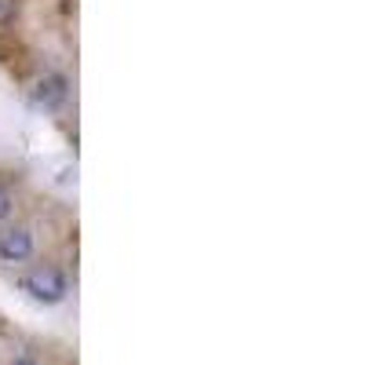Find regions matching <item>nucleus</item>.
<instances>
[{
    "label": "nucleus",
    "instance_id": "1",
    "mask_svg": "<svg viewBox=\"0 0 365 365\" xmlns=\"http://www.w3.org/2000/svg\"><path fill=\"white\" fill-rule=\"evenodd\" d=\"M22 289H26L29 299L44 303V307H55V303L66 299V278H63V270L51 267V263H41V267L29 270L22 278Z\"/></svg>",
    "mask_w": 365,
    "mask_h": 365
},
{
    "label": "nucleus",
    "instance_id": "2",
    "mask_svg": "<svg viewBox=\"0 0 365 365\" xmlns=\"http://www.w3.org/2000/svg\"><path fill=\"white\" fill-rule=\"evenodd\" d=\"M66 96H70V81L63 73H55V70L41 73L34 84H29V106L41 110V113H55L66 103Z\"/></svg>",
    "mask_w": 365,
    "mask_h": 365
},
{
    "label": "nucleus",
    "instance_id": "3",
    "mask_svg": "<svg viewBox=\"0 0 365 365\" xmlns=\"http://www.w3.org/2000/svg\"><path fill=\"white\" fill-rule=\"evenodd\" d=\"M34 256V230L29 227H11L0 234V259L4 263H26Z\"/></svg>",
    "mask_w": 365,
    "mask_h": 365
},
{
    "label": "nucleus",
    "instance_id": "4",
    "mask_svg": "<svg viewBox=\"0 0 365 365\" xmlns=\"http://www.w3.org/2000/svg\"><path fill=\"white\" fill-rule=\"evenodd\" d=\"M11 208H15V197H11V190H8V187H0V223H4V220L11 216Z\"/></svg>",
    "mask_w": 365,
    "mask_h": 365
},
{
    "label": "nucleus",
    "instance_id": "5",
    "mask_svg": "<svg viewBox=\"0 0 365 365\" xmlns=\"http://www.w3.org/2000/svg\"><path fill=\"white\" fill-rule=\"evenodd\" d=\"M15 15V0H0V22H8Z\"/></svg>",
    "mask_w": 365,
    "mask_h": 365
},
{
    "label": "nucleus",
    "instance_id": "6",
    "mask_svg": "<svg viewBox=\"0 0 365 365\" xmlns=\"http://www.w3.org/2000/svg\"><path fill=\"white\" fill-rule=\"evenodd\" d=\"M11 365H37V361H34V358H15Z\"/></svg>",
    "mask_w": 365,
    "mask_h": 365
}]
</instances>
